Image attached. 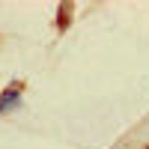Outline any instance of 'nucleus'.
<instances>
[{
    "label": "nucleus",
    "instance_id": "2",
    "mask_svg": "<svg viewBox=\"0 0 149 149\" xmlns=\"http://www.w3.org/2000/svg\"><path fill=\"white\" fill-rule=\"evenodd\" d=\"M57 27H60V30L69 27V6H60V21H57Z\"/></svg>",
    "mask_w": 149,
    "mask_h": 149
},
{
    "label": "nucleus",
    "instance_id": "1",
    "mask_svg": "<svg viewBox=\"0 0 149 149\" xmlns=\"http://www.w3.org/2000/svg\"><path fill=\"white\" fill-rule=\"evenodd\" d=\"M18 98H21V84L6 86V93L0 95V113H6L9 107H15V104H18Z\"/></svg>",
    "mask_w": 149,
    "mask_h": 149
}]
</instances>
